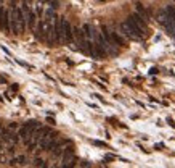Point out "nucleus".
<instances>
[{
	"label": "nucleus",
	"instance_id": "obj_13",
	"mask_svg": "<svg viewBox=\"0 0 175 168\" xmlns=\"http://www.w3.org/2000/svg\"><path fill=\"white\" fill-rule=\"evenodd\" d=\"M34 165H35V167H47V163H45L42 158H35V160H34Z\"/></svg>",
	"mask_w": 175,
	"mask_h": 168
},
{
	"label": "nucleus",
	"instance_id": "obj_7",
	"mask_svg": "<svg viewBox=\"0 0 175 168\" xmlns=\"http://www.w3.org/2000/svg\"><path fill=\"white\" fill-rule=\"evenodd\" d=\"M120 32L129 39H137V36L133 34V31L130 29V26L127 24V21H125V23H120Z\"/></svg>",
	"mask_w": 175,
	"mask_h": 168
},
{
	"label": "nucleus",
	"instance_id": "obj_11",
	"mask_svg": "<svg viewBox=\"0 0 175 168\" xmlns=\"http://www.w3.org/2000/svg\"><path fill=\"white\" fill-rule=\"evenodd\" d=\"M167 20H169L167 10H159V11H158V21H159V23H161V24H164Z\"/></svg>",
	"mask_w": 175,
	"mask_h": 168
},
{
	"label": "nucleus",
	"instance_id": "obj_19",
	"mask_svg": "<svg viewBox=\"0 0 175 168\" xmlns=\"http://www.w3.org/2000/svg\"><path fill=\"white\" fill-rule=\"evenodd\" d=\"M16 2H18V0H11V4H13V8L16 7Z\"/></svg>",
	"mask_w": 175,
	"mask_h": 168
},
{
	"label": "nucleus",
	"instance_id": "obj_5",
	"mask_svg": "<svg viewBox=\"0 0 175 168\" xmlns=\"http://www.w3.org/2000/svg\"><path fill=\"white\" fill-rule=\"evenodd\" d=\"M63 162H64V167H74L76 157H74V150H72V147H68V149L63 152Z\"/></svg>",
	"mask_w": 175,
	"mask_h": 168
},
{
	"label": "nucleus",
	"instance_id": "obj_9",
	"mask_svg": "<svg viewBox=\"0 0 175 168\" xmlns=\"http://www.w3.org/2000/svg\"><path fill=\"white\" fill-rule=\"evenodd\" d=\"M111 37H113V41H114L116 46H125V41H124V37L119 34V32H111Z\"/></svg>",
	"mask_w": 175,
	"mask_h": 168
},
{
	"label": "nucleus",
	"instance_id": "obj_20",
	"mask_svg": "<svg viewBox=\"0 0 175 168\" xmlns=\"http://www.w3.org/2000/svg\"><path fill=\"white\" fill-rule=\"evenodd\" d=\"M0 133H2V125H0Z\"/></svg>",
	"mask_w": 175,
	"mask_h": 168
},
{
	"label": "nucleus",
	"instance_id": "obj_18",
	"mask_svg": "<svg viewBox=\"0 0 175 168\" xmlns=\"http://www.w3.org/2000/svg\"><path fill=\"white\" fill-rule=\"evenodd\" d=\"M93 97H96V99H100V100H101V102H104V100H103V97H101V95H100V94H93Z\"/></svg>",
	"mask_w": 175,
	"mask_h": 168
},
{
	"label": "nucleus",
	"instance_id": "obj_16",
	"mask_svg": "<svg viewBox=\"0 0 175 168\" xmlns=\"http://www.w3.org/2000/svg\"><path fill=\"white\" fill-rule=\"evenodd\" d=\"M167 123H169V126H172V128H175V121L172 118H167Z\"/></svg>",
	"mask_w": 175,
	"mask_h": 168
},
{
	"label": "nucleus",
	"instance_id": "obj_6",
	"mask_svg": "<svg viewBox=\"0 0 175 168\" xmlns=\"http://www.w3.org/2000/svg\"><path fill=\"white\" fill-rule=\"evenodd\" d=\"M15 13H16V20H18V24H19V29L21 32L24 31V28H26V16H24V11L19 10V8H13Z\"/></svg>",
	"mask_w": 175,
	"mask_h": 168
},
{
	"label": "nucleus",
	"instance_id": "obj_8",
	"mask_svg": "<svg viewBox=\"0 0 175 168\" xmlns=\"http://www.w3.org/2000/svg\"><path fill=\"white\" fill-rule=\"evenodd\" d=\"M10 28H11V32H15V34H19V32H21L19 24H18V20H16V13H15V10H13V13L10 15Z\"/></svg>",
	"mask_w": 175,
	"mask_h": 168
},
{
	"label": "nucleus",
	"instance_id": "obj_4",
	"mask_svg": "<svg viewBox=\"0 0 175 168\" xmlns=\"http://www.w3.org/2000/svg\"><path fill=\"white\" fill-rule=\"evenodd\" d=\"M127 24L130 26V29H132V31H133V34L137 36V39L143 37V31H145V29L141 28V26L138 24L137 21L133 20V16H129V18H127Z\"/></svg>",
	"mask_w": 175,
	"mask_h": 168
},
{
	"label": "nucleus",
	"instance_id": "obj_1",
	"mask_svg": "<svg viewBox=\"0 0 175 168\" xmlns=\"http://www.w3.org/2000/svg\"><path fill=\"white\" fill-rule=\"evenodd\" d=\"M61 26H63V37L66 42H72L74 41V31H72V26L69 24V21L61 18Z\"/></svg>",
	"mask_w": 175,
	"mask_h": 168
},
{
	"label": "nucleus",
	"instance_id": "obj_12",
	"mask_svg": "<svg viewBox=\"0 0 175 168\" xmlns=\"http://www.w3.org/2000/svg\"><path fill=\"white\" fill-rule=\"evenodd\" d=\"M137 10H138V13H140L141 16L146 18V10L143 8V5H141V4H137Z\"/></svg>",
	"mask_w": 175,
	"mask_h": 168
},
{
	"label": "nucleus",
	"instance_id": "obj_2",
	"mask_svg": "<svg viewBox=\"0 0 175 168\" xmlns=\"http://www.w3.org/2000/svg\"><path fill=\"white\" fill-rule=\"evenodd\" d=\"M53 42H56V44H59V42L63 41V26H61V18H56L55 20V26H53Z\"/></svg>",
	"mask_w": 175,
	"mask_h": 168
},
{
	"label": "nucleus",
	"instance_id": "obj_3",
	"mask_svg": "<svg viewBox=\"0 0 175 168\" xmlns=\"http://www.w3.org/2000/svg\"><path fill=\"white\" fill-rule=\"evenodd\" d=\"M0 28L3 31H10V13H8L5 8H0Z\"/></svg>",
	"mask_w": 175,
	"mask_h": 168
},
{
	"label": "nucleus",
	"instance_id": "obj_17",
	"mask_svg": "<svg viewBox=\"0 0 175 168\" xmlns=\"http://www.w3.org/2000/svg\"><path fill=\"white\" fill-rule=\"evenodd\" d=\"M8 128H10V130H16V128H18V125H16V123H11V125L8 126Z\"/></svg>",
	"mask_w": 175,
	"mask_h": 168
},
{
	"label": "nucleus",
	"instance_id": "obj_14",
	"mask_svg": "<svg viewBox=\"0 0 175 168\" xmlns=\"http://www.w3.org/2000/svg\"><path fill=\"white\" fill-rule=\"evenodd\" d=\"M92 144H95V146H98V147H104V149H109V147H108V144L101 142V141H92Z\"/></svg>",
	"mask_w": 175,
	"mask_h": 168
},
{
	"label": "nucleus",
	"instance_id": "obj_21",
	"mask_svg": "<svg viewBox=\"0 0 175 168\" xmlns=\"http://www.w3.org/2000/svg\"><path fill=\"white\" fill-rule=\"evenodd\" d=\"M0 100H2V95H0Z\"/></svg>",
	"mask_w": 175,
	"mask_h": 168
},
{
	"label": "nucleus",
	"instance_id": "obj_15",
	"mask_svg": "<svg viewBox=\"0 0 175 168\" xmlns=\"http://www.w3.org/2000/svg\"><path fill=\"white\" fill-rule=\"evenodd\" d=\"M18 162H19L21 165H24V163H26V157H23V155H21V157H18Z\"/></svg>",
	"mask_w": 175,
	"mask_h": 168
},
{
	"label": "nucleus",
	"instance_id": "obj_10",
	"mask_svg": "<svg viewBox=\"0 0 175 168\" xmlns=\"http://www.w3.org/2000/svg\"><path fill=\"white\" fill-rule=\"evenodd\" d=\"M28 23H29V28L31 29H35V23H37V16H35V13L34 11H29V15H28Z\"/></svg>",
	"mask_w": 175,
	"mask_h": 168
}]
</instances>
